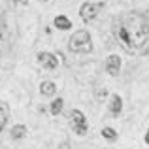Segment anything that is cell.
<instances>
[{"instance_id": "cell-13", "label": "cell", "mask_w": 149, "mask_h": 149, "mask_svg": "<svg viewBox=\"0 0 149 149\" xmlns=\"http://www.w3.org/2000/svg\"><path fill=\"white\" fill-rule=\"evenodd\" d=\"M6 123H8V111H6V108H4V106H0V132L4 130Z\"/></svg>"}, {"instance_id": "cell-4", "label": "cell", "mask_w": 149, "mask_h": 149, "mask_svg": "<svg viewBox=\"0 0 149 149\" xmlns=\"http://www.w3.org/2000/svg\"><path fill=\"white\" fill-rule=\"evenodd\" d=\"M70 125H72L74 132H76L77 136L87 134V119H85L81 109H72V111H70Z\"/></svg>"}, {"instance_id": "cell-5", "label": "cell", "mask_w": 149, "mask_h": 149, "mask_svg": "<svg viewBox=\"0 0 149 149\" xmlns=\"http://www.w3.org/2000/svg\"><path fill=\"white\" fill-rule=\"evenodd\" d=\"M36 57H38V62H40V64L44 66L45 70H55V68L58 66V58H57V55L49 53V51H40Z\"/></svg>"}, {"instance_id": "cell-7", "label": "cell", "mask_w": 149, "mask_h": 149, "mask_svg": "<svg viewBox=\"0 0 149 149\" xmlns=\"http://www.w3.org/2000/svg\"><path fill=\"white\" fill-rule=\"evenodd\" d=\"M109 111L113 117H119L123 111V98L119 95H111V102H109Z\"/></svg>"}, {"instance_id": "cell-12", "label": "cell", "mask_w": 149, "mask_h": 149, "mask_svg": "<svg viewBox=\"0 0 149 149\" xmlns=\"http://www.w3.org/2000/svg\"><path fill=\"white\" fill-rule=\"evenodd\" d=\"M102 138H106L108 142H115V140H117V132H115V128H111V127H104V128H102Z\"/></svg>"}, {"instance_id": "cell-20", "label": "cell", "mask_w": 149, "mask_h": 149, "mask_svg": "<svg viewBox=\"0 0 149 149\" xmlns=\"http://www.w3.org/2000/svg\"><path fill=\"white\" fill-rule=\"evenodd\" d=\"M147 13H149V8H147Z\"/></svg>"}, {"instance_id": "cell-11", "label": "cell", "mask_w": 149, "mask_h": 149, "mask_svg": "<svg viewBox=\"0 0 149 149\" xmlns=\"http://www.w3.org/2000/svg\"><path fill=\"white\" fill-rule=\"evenodd\" d=\"M62 106H64V100L62 98H55L53 102H51V115L58 117V113L62 111Z\"/></svg>"}, {"instance_id": "cell-14", "label": "cell", "mask_w": 149, "mask_h": 149, "mask_svg": "<svg viewBox=\"0 0 149 149\" xmlns=\"http://www.w3.org/2000/svg\"><path fill=\"white\" fill-rule=\"evenodd\" d=\"M106 95H108V89H106V87H98V89H96V98H98V100H104Z\"/></svg>"}, {"instance_id": "cell-8", "label": "cell", "mask_w": 149, "mask_h": 149, "mask_svg": "<svg viewBox=\"0 0 149 149\" xmlns=\"http://www.w3.org/2000/svg\"><path fill=\"white\" fill-rule=\"evenodd\" d=\"M57 93V85L53 81H42L40 83V95L42 96H53Z\"/></svg>"}, {"instance_id": "cell-16", "label": "cell", "mask_w": 149, "mask_h": 149, "mask_svg": "<svg viewBox=\"0 0 149 149\" xmlns=\"http://www.w3.org/2000/svg\"><path fill=\"white\" fill-rule=\"evenodd\" d=\"M8 4H11V6H26L29 4V0H6Z\"/></svg>"}, {"instance_id": "cell-1", "label": "cell", "mask_w": 149, "mask_h": 149, "mask_svg": "<svg viewBox=\"0 0 149 149\" xmlns=\"http://www.w3.org/2000/svg\"><path fill=\"white\" fill-rule=\"evenodd\" d=\"M113 36L127 53H136L149 38V21L140 13H128L113 23Z\"/></svg>"}, {"instance_id": "cell-3", "label": "cell", "mask_w": 149, "mask_h": 149, "mask_svg": "<svg viewBox=\"0 0 149 149\" xmlns=\"http://www.w3.org/2000/svg\"><path fill=\"white\" fill-rule=\"evenodd\" d=\"M102 8H104V2H83L79 8V17L83 19V23H91L93 19H96Z\"/></svg>"}, {"instance_id": "cell-17", "label": "cell", "mask_w": 149, "mask_h": 149, "mask_svg": "<svg viewBox=\"0 0 149 149\" xmlns=\"http://www.w3.org/2000/svg\"><path fill=\"white\" fill-rule=\"evenodd\" d=\"M58 149H70V143L68 142H62L61 146H58Z\"/></svg>"}, {"instance_id": "cell-6", "label": "cell", "mask_w": 149, "mask_h": 149, "mask_svg": "<svg viewBox=\"0 0 149 149\" xmlns=\"http://www.w3.org/2000/svg\"><path fill=\"white\" fill-rule=\"evenodd\" d=\"M106 72L109 74V76H119V72H121V58L117 57V55H109L108 58H106Z\"/></svg>"}, {"instance_id": "cell-19", "label": "cell", "mask_w": 149, "mask_h": 149, "mask_svg": "<svg viewBox=\"0 0 149 149\" xmlns=\"http://www.w3.org/2000/svg\"><path fill=\"white\" fill-rule=\"evenodd\" d=\"M40 2H49V0H40Z\"/></svg>"}, {"instance_id": "cell-18", "label": "cell", "mask_w": 149, "mask_h": 149, "mask_svg": "<svg viewBox=\"0 0 149 149\" xmlns=\"http://www.w3.org/2000/svg\"><path fill=\"white\" fill-rule=\"evenodd\" d=\"M143 142H146V143H149V130L146 132V136H143Z\"/></svg>"}, {"instance_id": "cell-10", "label": "cell", "mask_w": 149, "mask_h": 149, "mask_svg": "<svg viewBox=\"0 0 149 149\" xmlns=\"http://www.w3.org/2000/svg\"><path fill=\"white\" fill-rule=\"evenodd\" d=\"M26 132H29V128H26L25 125H15V127L11 128V140H21V138H25Z\"/></svg>"}, {"instance_id": "cell-9", "label": "cell", "mask_w": 149, "mask_h": 149, "mask_svg": "<svg viewBox=\"0 0 149 149\" xmlns=\"http://www.w3.org/2000/svg\"><path fill=\"white\" fill-rule=\"evenodd\" d=\"M53 25L57 26V29H61V30H70L72 29V23H70V19L66 17V15H57V17L53 19Z\"/></svg>"}, {"instance_id": "cell-15", "label": "cell", "mask_w": 149, "mask_h": 149, "mask_svg": "<svg viewBox=\"0 0 149 149\" xmlns=\"http://www.w3.org/2000/svg\"><path fill=\"white\" fill-rule=\"evenodd\" d=\"M4 32H6V19H4V15H0V40H2Z\"/></svg>"}, {"instance_id": "cell-2", "label": "cell", "mask_w": 149, "mask_h": 149, "mask_svg": "<svg viewBox=\"0 0 149 149\" xmlns=\"http://www.w3.org/2000/svg\"><path fill=\"white\" fill-rule=\"evenodd\" d=\"M68 49L72 53H91L93 51V40L87 30H76L68 38Z\"/></svg>"}]
</instances>
